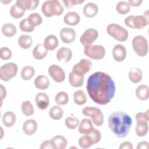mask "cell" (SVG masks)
<instances>
[{
    "mask_svg": "<svg viewBox=\"0 0 149 149\" xmlns=\"http://www.w3.org/2000/svg\"><path fill=\"white\" fill-rule=\"evenodd\" d=\"M82 113L85 116H90L91 122L97 126H100L104 123V114L98 108L85 107L82 109Z\"/></svg>",
    "mask_w": 149,
    "mask_h": 149,
    "instance_id": "cell-5",
    "label": "cell"
},
{
    "mask_svg": "<svg viewBox=\"0 0 149 149\" xmlns=\"http://www.w3.org/2000/svg\"><path fill=\"white\" fill-rule=\"evenodd\" d=\"M130 80L133 83H139L143 77V72L140 68H135L132 69L128 73Z\"/></svg>",
    "mask_w": 149,
    "mask_h": 149,
    "instance_id": "cell-29",
    "label": "cell"
},
{
    "mask_svg": "<svg viewBox=\"0 0 149 149\" xmlns=\"http://www.w3.org/2000/svg\"><path fill=\"white\" fill-rule=\"evenodd\" d=\"M37 123L34 119H28L23 125V130L26 134L31 136L34 134L37 129Z\"/></svg>",
    "mask_w": 149,
    "mask_h": 149,
    "instance_id": "cell-18",
    "label": "cell"
},
{
    "mask_svg": "<svg viewBox=\"0 0 149 149\" xmlns=\"http://www.w3.org/2000/svg\"><path fill=\"white\" fill-rule=\"evenodd\" d=\"M76 31L72 28L64 27L60 32V37L62 41L66 44L72 42L76 38Z\"/></svg>",
    "mask_w": 149,
    "mask_h": 149,
    "instance_id": "cell-13",
    "label": "cell"
},
{
    "mask_svg": "<svg viewBox=\"0 0 149 149\" xmlns=\"http://www.w3.org/2000/svg\"><path fill=\"white\" fill-rule=\"evenodd\" d=\"M132 124L131 117L122 111L113 112L110 114L108 118L109 127L119 138H123L127 136Z\"/></svg>",
    "mask_w": 149,
    "mask_h": 149,
    "instance_id": "cell-2",
    "label": "cell"
},
{
    "mask_svg": "<svg viewBox=\"0 0 149 149\" xmlns=\"http://www.w3.org/2000/svg\"><path fill=\"white\" fill-rule=\"evenodd\" d=\"M98 11L97 5L93 2H88L86 3L83 8V14L88 17H93L95 16Z\"/></svg>",
    "mask_w": 149,
    "mask_h": 149,
    "instance_id": "cell-21",
    "label": "cell"
},
{
    "mask_svg": "<svg viewBox=\"0 0 149 149\" xmlns=\"http://www.w3.org/2000/svg\"><path fill=\"white\" fill-rule=\"evenodd\" d=\"M51 141L54 149H64L67 147L68 144L66 139L61 135H56L53 137Z\"/></svg>",
    "mask_w": 149,
    "mask_h": 149,
    "instance_id": "cell-20",
    "label": "cell"
},
{
    "mask_svg": "<svg viewBox=\"0 0 149 149\" xmlns=\"http://www.w3.org/2000/svg\"><path fill=\"white\" fill-rule=\"evenodd\" d=\"M48 74L56 82L61 83L65 79V73L59 66L53 64L48 68Z\"/></svg>",
    "mask_w": 149,
    "mask_h": 149,
    "instance_id": "cell-12",
    "label": "cell"
},
{
    "mask_svg": "<svg viewBox=\"0 0 149 149\" xmlns=\"http://www.w3.org/2000/svg\"><path fill=\"white\" fill-rule=\"evenodd\" d=\"M63 115V109L58 105L53 106L49 111V115L54 120H59L62 118Z\"/></svg>",
    "mask_w": 149,
    "mask_h": 149,
    "instance_id": "cell-34",
    "label": "cell"
},
{
    "mask_svg": "<svg viewBox=\"0 0 149 149\" xmlns=\"http://www.w3.org/2000/svg\"><path fill=\"white\" fill-rule=\"evenodd\" d=\"M132 47L136 54L141 57L145 56L148 53V41L143 36H136L133 38Z\"/></svg>",
    "mask_w": 149,
    "mask_h": 149,
    "instance_id": "cell-6",
    "label": "cell"
},
{
    "mask_svg": "<svg viewBox=\"0 0 149 149\" xmlns=\"http://www.w3.org/2000/svg\"><path fill=\"white\" fill-rule=\"evenodd\" d=\"M116 9L118 13L121 15H125L130 11V5L128 2L121 1L118 2L116 6Z\"/></svg>",
    "mask_w": 149,
    "mask_h": 149,
    "instance_id": "cell-37",
    "label": "cell"
},
{
    "mask_svg": "<svg viewBox=\"0 0 149 149\" xmlns=\"http://www.w3.org/2000/svg\"><path fill=\"white\" fill-rule=\"evenodd\" d=\"M69 82L74 87H81L83 84L84 76L77 74L72 71L69 74Z\"/></svg>",
    "mask_w": 149,
    "mask_h": 149,
    "instance_id": "cell-28",
    "label": "cell"
},
{
    "mask_svg": "<svg viewBox=\"0 0 149 149\" xmlns=\"http://www.w3.org/2000/svg\"><path fill=\"white\" fill-rule=\"evenodd\" d=\"M87 134L91 139L94 144L98 143L100 141L101 138V134L100 132L98 130L94 128Z\"/></svg>",
    "mask_w": 149,
    "mask_h": 149,
    "instance_id": "cell-44",
    "label": "cell"
},
{
    "mask_svg": "<svg viewBox=\"0 0 149 149\" xmlns=\"http://www.w3.org/2000/svg\"><path fill=\"white\" fill-rule=\"evenodd\" d=\"M112 56L117 62H122L126 56V49L122 44L115 45L112 49Z\"/></svg>",
    "mask_w": 149,
    "mask_h": 149,
    "instance_id": "cell-15",
    "label": "cell"
},
{
    "mask_svg": "<svg viewBox=\"0 0 149 149\" xmlns=\"http://www.w3.org/2000/svg\"><path fill=\"white\" fill-rule=\"evenodd\" d=\"M142 2H143L142 0H129L128 1L130 5L134 7H137L140 6L142 3Z\"/></svg>",
    "mask_w": 149,
    "mask_h": 149,
    "instance_id": "cell-51",
    "label": "cell"
},
{
    "mask_svg": "<svg viewBox=\"0 0 149 149\" xmlns=\"http://www.w3.org/2000/svg\"><path fill=\"white\" fill-rule=\"evenodd\" d=\"M55 101L56 103L59 105H64L68 104L69 101V96L65 91L58 92L55 97Z\"/></svg>",
    "mask_w": 149,
    "mask_h": 149,
    "instance_id": "cell-38",
    "label": "cell"
},
{
    "mask_svg": "<svg viewBox=\"0 0 149 149\" xmlns=\"http://www.w3.org/2000/svg\"><path fill=\"white\" fill-rule=\"evenodd\" d=\"M6 88L2 84H1V97L2 101L6 97Z\"/></svg>",
    "mask_w": 149,
    "mask_h": 149,
    "instance_id": "cell-52",
    "label": "cell"
},
{
    "mask_svg": "<svg viewBox=\"0 0 149 149\" xmlns=\"http://www.w3.org/2000/svg\"><path fill=\"white\" fill-rule=\"evenodd\" d=\"M92 68V62L90 60L86 58H83L73 66L72 72L80 76H84Z\"/></svg>",
    "mask_w": 149,
    "mask_h": 149,
    "instance_id": "cell-10",
    "label": "cell"
},
{
    "mask_svg": "<svg viewBox=\"0 0 149 149\" xmlns=\"http://www.w3.org/2000/svg\"><path fill=\"white\" fill-rule=\"evenodd\" d=\"M80 147L82 148H90L92 145H94L93 142L88 134H86L81 136L78 141Z\"/></svg>",
    "mask_w": 149,
    "mask_h": 149,
    "instance_id": "cell-40",
    "label": "cell"
},
{
    "mask_svg": "<svg viewBox=\"0 0 149 149\" xmlns=\"http://www.w3.org/2000/svg\"><path fill=\"white\" fill-rule=\"evenodd\" d=\"M87 91L91 99L99 105L110 102L115 93V84L112 77L107 73L97 72L87 79Z\"/></svg>",
    "mask_w": 149,
    "mask_h": 149,
    "instance_id": "cell-1",
    "label": "cell"
},
{
    "mask_svg": "<svg viewBox=\"0 0 149 149\" xmlns=\"http://www.w3.org/2000/svg\"><path fill=\"white\" fill-rule=\"evenodd\" d=\"M40 149H51L53 148L52 146V143L51 141V140H45L44 141H43L40 147Z\"/></svg>",
    "mask_w": 149,
    "mask_h": 149,
    "instance_id": "cell-48",
    "label": "cell"
},
{
    "mask_svg": "<svg viewBox=\"0 0 149 149\" xmlns=\"http://www.w3.org/2000/svg\"><path fill=\"white\" fill-rule=\"evenodd\" d=\"M22 113L26 116H29L34 114V107L30 101H24L21 105Z\"/></svg>",
    "mask_w": 149,
    "mask_h": 149,
    "instance_id": "cell-36",
    "label": "cell"
},
{
    "mask_svg": "<svg viewBox=\"0 0 149 149\" xmlns=\"http://www.w3.org/2000/svg\"><path fill=\"white\" fill-rule=\"evenodd\" d=\"M18 70L17 65L13 62H9L0 67V79L4 81H8L16 76Z\"/></svg>",
    "mask_w": 149,
    "mask_h": 149,
    "instance_id": "cell-9",
    "label": "cell"
},
{
    "mask_svg": "<svg viewBox=\"0 0 149 149\" xmlns=\"http://www.w3.org/2000/svg\"><path fill=\"white\" fill-rule=\"evenodd\" d=\"M65 123L68 129H74L79 126V120L76 117H68L65 119Z\"/></svg>",
    "mask_w": 149,
    "mask_h": 149,
    "instance_id": "cell-43",
    "label": "cell"
},
{
    "mask_svg": "<svg viewBox=\"0 0 149 149\" xmlns=\"http://www.w3.org/2000/svg\"><path fill=\"white\" fill-rule=\"evenodd\" d=\"M136 95L139 100L146 101L149 97V88L146 84L139 86L136 90Z\"/></svg>",
    "mask_w": 149,
    "mask_h": 149,
    "instance_id": "cell-25",
    "label": "cell"
},
{
    "mask_svg": "<svg viewBox=\"0 0 149 149\" xmlns=\"http://www.w3.org/2000/svg\"><path fill=\"white\" fill-rule=\"evenodd\" d=\"M137 125L136 127V133L139 137L145 136L148 133V122L146 120H136Z\"/></svg>",
    "mask_w": 149,
    "mask_h": 149,
    "instance_id": "cell-27",
    "label": "cell"
},
{
    "mask_svg": "<svg viewBox=\"0 0 149 149\" xmlns=\"http://www.w3.org/2000/svg\"><path fill=\"white\" fill-rule=\"evenodd\" d=\"M125 25L131 29H142L148 24V17L142 15L129 16L124 20Z\"/></svg>",
    "mask_w": 149,
    "mask_h": 149,
    "instance_id": "cell-7",
    "label": "cell"
},
{
    "mask_svg": "<svg viewBox=\"0 0 149 149\" xmlns=\"http://www.w3.org/2000/svg\"><path fill=\"white\" fill-rule=\"evenodd\" d=\"M38 0H17L16 4L22 9L34 10L38 5Z\"/></svg>",
    "mask_w": 149,
    "mask_h": 149,
    "instance_id": "cell-17",
    "label": "cell"
},
{
    "mask_svg": "<svg viewBox=\"0 0 149 149\" xmlns=\"http://www.w3.org/2000/svg\"><path fill=\"white\" fill-rule=\"evenodd\" d=\"M48 54V50L45 48L44 44H39L35 46L33 50V57L37 60L44 59Z\"/></svg>",
    "mask_w": 149,
    "mask_h": 149,
    "instance_id": "cell-23",
    "label": "cell"
},
{
    "mask_svg": "<svg viewBox=\"0 0 149 149\" xmlns=\"http://www.w3.org/2000/svg\"><path fill=\"white\" fill-rule=\"evenodd\" d=\"M107 31L109 36L118 41H125L129 36L127 30L116 23L109 24L107 27Z\"/></svg>",
    "mask_w": 149,
    "mask_h": 149,
    "instance_id": "cell-4",
    "label": "cell"
},
{
    "mask_svg": "<svg viewBox=\"0 0 149 149\" xmlns=\"http://www.w3.org/2000/svg\"><path fill=\"white\" fill-rule=\"evenodd\" d=\"M25 13V10L20 8L16 3L13 5L10 9V14L14 19H19Z\"/></svg>",
    "mask_w": 149,
    "mask_h": 149,
    "instance_id": "cell-39",
    "label": "cell"
},
{
    "mask_svg": "<svg viewBox=\"0 0 149 149\" xmlns=\"http://www.w3.org/2000/svg\"><path fill=\"white\" fill-rule=\"evenodd\" d=\"M84 54L94 60H100L105 55V49L101 45H89L84 47Z\"/></svg>",
    "mask_w": 149,
    "mask_h": 149,
    "instance_id": "cell-8",
    "label": "cell"
},
{
    "mask_svg": "<svg viewBox=\"0 0 149 149\" xmlns=\"http://www.w3.org/2000/svg\"><path fill=\"white\" fill-rule=\"evenodd\" d=\"M93 129L94 127L91 120L87 118H84L81 120L78 127V131L81 134H87Z\"/></svg>",
    "mask_w": 149,
    "mask_h": 149,
    "instance_id": "cell-22",
    "label": "cell"
},
{
    "mask_svg": "<svg viewBox=\"0 0 149 149\" xmlns=\"http://www.w3.org/2000/svg\"><path fill=\"white\" fill-rule=\"evenodd\" d=\"M72 56V50L68 47H61L56 52V58L59 62H68Z\"/></svg>",
    "mask_w": 149,
    "mask_h": 149,
    "instance_id": "cell-16",
    "label": "cell"
},
{
    "mask_svg": "<svg viewBox=\"0 0 149 149\" xmlns=\"http://www.w3.org/2000/svg\"><path fill=\"white\" fill-rule=\"evenodd\" d=\"M98 33L97 30L94 29H88L81 34L80 38L81 44L84 47L91 45V44L97 39Z\"/></svg>",
    "mask_w": 149,
    "mask_h": 149,
    "instance_id": "cell-11",
    "label": "cell"
},
{
    "mask_svg": "<svg viewBox=\"0 0 149 149\" xmlns=\"http://www.w3.org/2000/svg\"><path fill=\"white\" fill-rule=\"evenodd\" d=\"M2 34L8 37H11L15 36L17 32L16 26L12 23H6L3 24L1 28Z\"/></svg>",
    "mask_w": 149,
    "mask_h": 149,
    "instance_id": "cell-31",
    "label": "cell"
},
{
    "mask_svg": "<svg viewBox=\"0 0 149 149\" xmlns=\"http://www.w3.org/2000/svg\"><path fill=\"white\" fill-rule=\"evenodd\" d=\"M33 40L31 36L27 34H22L18 38V44L19 46L23 49L30 48L32 44Z\"/></svg>",
    "mask_w": 149,
    "mask_h": 149,
    "instance_id": "cell-33",
    "label": "cell"
},
{
    "mask_svg": "<svg viewBox=\"0 0 149 149\" xmlns=\"http://www.w3.org/2000/svg\"><path fill=\"white\" fill-rule=\"evenodd\" d=\"M73 101L77 105H82L87 102V95L83 90H77L73 94Z\"/></svg>",
    "mask_w": 149,
    "mask_h": 149,
    "instance_id": "cell-32",
    "label": "cell"
},
{
    "mask_svg": "<svg viewBox=\"0 0 149 149\" xmlns=\"http://www.w3.org/2000/svg\"><path fill=\"white\" fill-rule=\"evenodd\" d=\"M16 119V115L13 112L7 111L3 114L2 122L6 127H10L15 124Z\"/></svg>",
    "mask_w": 149,
    "mask_h": 149,
    "instance_id": "cell-30",
    "label": "cell"
},
{
    "mask_svg": "<svg viewBox=\"0 0 149 149\" xmlns=\"http://www.w3.org/2000/svg\"><path fill=\"white\" fill-rule=\"evenodd\" d=\"M80 20L79 15L76 12H69L63 17V22L69 26L77 25Z\"/></svg>",
    "mask_w": 149,
    "mask_h": 149,
    "instance_id": "cell-19",
    "label": "cell"
},
{
    "mask_svg": "<svg viewBox=\"0 0 149 149\" xmlns=\"http://www.w3.org/2000/svg\"><path fill=\"white\" fill-rule=\"evenodd\" d=\"M41 11L45 16L49 17L61 15L64 11V8L58 0H48L42 3Z\"/></svg>",
    "mask_w": 149,
    "mask_h": 149,
    "instance_id": "cell-3",
    "label": "cell"
},
{
    "mask_svg": "<svg viewBox=\"0 0 149 149\" xmlns=\"http://www.w3.org/2000/svg\"><path fill=\"white\" fill-rule=\"evenodd\" d=\"M136 120H146L148 122L149 120V113L148 110H147L146 112H139L136 115Z\"/></svg>",
    "mask_w": 149,
    "mask_h": 149,
    "instance_id": "cell-47",
    "label": "cell"
},
{
    "mask_svg": "<svg viewBox=\"0 0 149 149\" xmlns=\"http://www.w3.org/2000/svg\"><path fill=\"white\" fill-rule=\"evenodd\" d=\"M34 86L39 90H45L49 86V79L45 75H39L34 80Z\"/></svg>",
    "mask_w": 149,
    "mask_h": 149,
    "instance_id": "cell-24",
    "label": "cell"
},
{
    "mask_svg": "<svg viewBox=\"0 0 149 149\" xmlns=\"http://www.w3.org/2000/svg\"><path fill=\"white\" fill-rule=\"evenodd\" d=\"M84 2V1L80 0H63V2L65 4V6L67 8H71L74 5L81 3Z\"/></svg>",
    "mask_w": 149,
    "mask_h": 149,
    "instance_id": "cell-46",
    "label": "cell"
},
{
    "mask_svg": "<svg viewBox=\"0 0 149 149\" xmlns=\"http://www.w3.org/2000/svg\"><path fill=\"white\" fill-rule=\"evenodd\" d=\"M148 143L146 141H143L138 143L137 149H147L149 147Z\"/></svg>",
    "mask_w": 149,
    "mask_h": 149,
    "instance_id": "cell-50",
    "label": "cell"
},
{
    "mask_svg": "<svg viewBox=\"0 0 149 149\" xmlns=\"http://www.w3.org/2000/svg\"><path fill=\"white\" fill-rule=\"evenodd\" d=\"M12 57V51L8 47H2L0 49V58L3 60H8Z\"/></svg>",
    "mask_w": 149,
    "mask_h": 149,
    "instance_id": "cell-45",
    "label": "cell"
},
{
    "mask_svg": "<svg viewBox=\"0 0 149 149\" xmlns=\"http://www.w3.org/2000/svg\"><path fill=\"white\" fill-rule=\"evenodd\" d=\"M119 149H133L132 143L130 141H124L120 144L119 147Z\"/></svg>",
    "mask_w": 149,
    "mask_h": 149,
    "instance_id": "cell-49",
    "label": "cell"
},
{
    "mask_svg": "<svg viewBox=\"0 0 149 149\" xmlns=\"http://www.w3.org/2000/svg\"><path fill=\"white\" fill-rule=\"evenodd\" d=\"M19 27L20 29L24 32H31L34 30L35 27H34L33 26H32L31 24V23L29 22V21L28 20V19H23L19 24Z\"/></svg>",
    "mask_w": 149,
    "mask_h": 149,
    "instance_id": "cell-42",
    "label": "cell"
},
{
    "mask_svg": "<svg viewBox=\"0 0 149 149\" xmlns=\"http://www.w3.org/2000/svg\"><path fill=\"white\" fill-rule=\"evenodd\" d=\"M27 19L31 24L34 27L40 25L42 22V19L41 16L36 12L31 13Z\"/></svg>",
    "mask_w": 149,
    "mask_h": 149,
    "instance_id": "cell-41",
    "label": "cell"
},
{
    "mask_svg": "<svg viewBox=\"0 0 149 149\" xmlns=\"http://www.w3.org/2000/svg\"><path fill=\"white\" fill-rule=\"evenodd\" d=\"M58 40L54 35H49L45 37L44 41V45L48 51L54 50L58 45Z\"/></svg>",
    "mask_w": 149,
    "mask_h": 149,
    "instance_id": "cell-26",
    "label": "cell"
},
{
    "mask_svg": "<svg viewBox=\"0 0 149 149\" xmlns=\"http://www.w3.org/2000/svg\"><path fill=\"white\" fill-rule=\"evenodd\" d=\"M35 74V69L31 66H26L22 68L21 70V77L24 80L31 79Z\"/></svg>",
    "mask_w": 149,
    "mask_h": 149,
    "instance_id": "cell-35",
    "label": "cell"
},
{
    "mask_svg": "<svg viewBox=\"0 0 149 149\" xmlns=\"http://www.w3.org/2000/svg\"><path fill=\"white\" fill-rule=\"evenodd\" d=\"M35 101L37 107L41 110L47 109L49 105L48 95L43 92L37 93L35 97Z\"/></svg>",
    "mask_w": 149,
    "mask_h": 149,
    "instance_id": "cell-14",
    "label": "cell"
}]
</instances>
